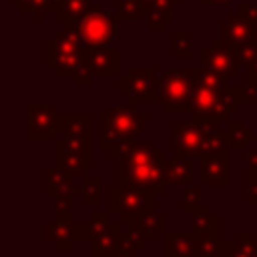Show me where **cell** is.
I'll list each match as a JSON object with an SVG mask.
<instances>
[{"mask_svg":"<svg viewBox=\"0 0 257 257\" xmlns=\"http://www.w3.org/2000/svg\"><path fill=\"white\" fill-rule=\"evenodd\" d=\"M241 100L229 84V76L203 66L201 76L191 92L189 112L193 120H227L237 112Z\"/></svg>","mask_w":257,"mask_h":257,"instance_id":"cell-1","label":"cell"},{"mask_svg":"<svg viewBox=\"0 0 257 257\" xmlns=\"http://www.w3.org/2000/svg\"><path fill=\"white\" fill-rule=\"evenodd\" d=\"M118 179L122 185H137L153 191L157 197L165 193V151L155 141H135L124 157L118 159Z\"/></svg>","mask_w":257,"mask_h":257,"instance_id":"cell-2","label":"cell"},{"mask_svg":"<svg viewBox=\"0 0 257 257\" xmlns=\"http://www.w3.org/2000/svg\"><path fill=\"white\" fill-rule=\"evenodd\" d=\"M100 149L108 151L110 159H120L128 153L135 143V137L143 131L147 122V114L133 102L116 104L108 110L100 112Z\"/></svg>","mask_w":257,"mask_h":257,"instance_id":"cell-3","label":"cell"},{"mask_svg":"<svg viewBox=\"0 0 257 257\" xmlns=\"http://www.w3.org/2000/svg\"><path fill=\"white\" fill-rule=\"evenodd\" d=\"M203 66H183L169 68L159 76L155 88V102L163 106L165 112H189L191 92L201 76Z\"/></svg>","mask_w":257,"mask_h":257,"instance_id":"cell-4","label":"cell"},{"mask_svg":"<svg viewBox=\"0 0 257 257\" xmlns=\"http://www.w3.org/2000/svg\"><path fill=\"white\" fill-rule=\"evenodd\" d=\"M84 46L76 38V34L64 26L46 40V66L54 70L56 76H74L82 66Z\"/></svg>","mask_w":257,"mask_h":257,"instance_id":"cell-5","label":"cell"},{"mask_svg":"<svg viewBox=\"0 0 257 257\" xmlns=\"http://www.w3.org/2000/svg\"><path fill=\"white\" fill-rule=\"evenodd\" d=\"M82 46H106L112 38L118 36L120 16L102 12L100 4H90V8L68 26Z\"/></svg>","mask_w":257,"mask_h":257,"instance_id":"cell-6","label":"cell"},{"mask_svg":"<svg viewBox=\"0 0 257 257\" xmlns=\"http://www.w3.org/2000/svg\"><path fill=\"white\" fill-rule=\"evenodd\" d=\"M155 193L137 185H114L108 189V209L118 221L139 219L155 211Z\"/></svg>","mask_w":257,"mask_h":257,"instance_id":"cell-7","label":"cell"},{"mask_svg":"<svg viewBox=\"0 0 257 257\" xmlns=\"http://www.w3.org/2000/svg\"><path fill=\"white\" fill-rule=\"evenodd\" d=\"M159 74L153 66H131L118 80V92L133 104L155 102V88Z\"/></svg>","mask_w":257,"mask_h":257,"instance_id":"cell-8","label":"cell"},{"mask_svg":"<svg viewBox=\"0 0 257 257\" xmlns=\"http://www.w3.org/2000/svg\"><path fill=\"white\" fill-rule=\"evenodd\" d=\"M90 257H114L120 241V221H112L106 213L90 215Z\"/></svg>","mask_w":257,"mask_h":257,"instance_id":"cell-9","label":"cell"},{"mask_svg":"<svg viewBox=\"0 0 257 257\" xmlns=\"http://www.w3.org/2000/svg\"><path fill=\"white\" fill-rule=\"evenodd\" d=\"M54 165L74 177H80L84 169L90 167V143L60 137L54 141Z\"/></svg>","mask_w":257,"mask_h":257,"instance_id":"cell-10","label":"cell"},{"mask_svg":"<svg viewBox=\"0 0 257 257\" xmlns=\"http://www.w3.org/2000/svg\"><path fill=\"white\" fill-rule=\"evenodd\" d=\"M56 120L58 112L54 104L34 102L26 108V124H28V139L30 141H52L56 139Z\"/></svg>","mask_w":257,"mask_h":257,"instance_id":"cell-11","label":"cell"},{"mask_svg":"<svg viewBox=\"0 0 257 257\" xmlns=\"http://www.w3.org/2000/svg\"><path fill=\"white\" fill-rule=\"evenodd\" d=\"M205 126L203 120L175 122L173 124V147L177 155L183 157H203L205 155Z\"/></svg>","mask_w":257,"mask_h":257,"instance_id":"cell-12","label":"cell"},{"mask_svg":"<svg viewBox=\"0 0 257 257\" xmlns=\"http://www.w3.org/2000/svg\"><path fill=\"white\" fill-rule=\"evenodd\" d=\"M82 68L92 76H116L118 74V50L112 46H84Z\"/></svg>","mask_w":257,"mask_h":257,"instance_id":"cell-13","label":"cell"},{"mask_svg":"<svg viewBox=\"0 0 257 257\" xmlns=\"http://www.w3.org/2000/svg\"><path fill=\"white\" fill-rule=\"evenodd\" d=\"M201 56H203V66L211 68V70H217L229 78L237 76L239 70H241V62L235 54L233 48H229L227 44H223L219 38L211 40L209 46H205L201 50Z\"/></svg>","mask_w":257,"mask_h":257,"instance_id":"cell-14","label":"cell"},{"mask_svg":"<svg viewBox=\"0 0 257 257\" xmlns=\"http://www.w3.org/2000/svg\"><path fill=\"white\" fill-rule=\"evenodd\" d=\"M257 34V28L241 14V12H231L227 14V18L219 24V40L223 44H227L229 48H237L249 40H253Z\"/></svg>","mask_w":257,"mask_h":257,"instance_id":"cell-15","label":"cell"},{"mask_svg":"<svg viewBox=\"0 0 257 257\" xmlns=\"http://www.w3.org/2000/svg\"><path fill=\"white\" fill-rule=\"evenodd\" d=\"M201 183L205 187H227L229 185V155H227V151L201 157Z\"/></svg>","mask_w":257,"mask_h":257,"instance_id":"cell-16","label":"cell"},{"mask_svg":"<svg viewBox=\"0 0 257 257\" xmlns=\"http://www.w3.org/2000/svg\"><path fill=\"white\" fill-rule=\"evenodd\" d=\"M165 257H201V239L191 231L165 233Z\"/></svg>","mask_w":257,"mask_h":257,"instance_id":"cell-17","label":"cell"},{"mask_svg":"<svg viewBox=\"0 0 257 257\" xmlns=\"http://www.w3.org/2000/svg\"><path fill=\"white\" fill-rule=\"evenodd\" d=\"M58 137H72L88 141L92 137V114L90 112H60L56 120Z\"/></svg>","mask_w":257,"mask_h":257,"instance_id":"cell-18","label":"cell"},{"mask_svg":"<svg viewBox=\"0 0 257 257\" xmlns=\"http://www.w3.org/2000/svg\"><path fill=\"white\" fill-rule=\"evenodd\" d=\"M74 225L76 221L72 219V215H54V219L46 223V239L58 251H70L72 245L76 243Z\"/></svg>","mask_w":257,"mask_h":257,"instance_id":"cell-19","label":"cell"},{"mask_svg":"<svg viewBox=\"0 0 257 257\" xmlns=\"http://www.w3.org/2000/svg\"><path fill=\"white\" fill-rule=\"evenodd\" d=\"M165 183L167 185H181V187L193 185V169H191L189 157L175 153L171 159L165 161Z\"/></svg>","mask_w":257,"mask_h":257,"instance_id":"cell-20","label":"cell"},{"mask_svg":"<svg viewBox=\"0 0 257 257\" xmlns=\"http://www.w3.org/2000/svg\"><path fill=\"white\" fill-rule=\"evenodd\" d=\"M191 229L199 235V239H203V237H219V215L213 213L209 205L201 203L191 213Z\"/></svg>","mask_w":257,"mask_h":257,"instance_id":"cell-21","label":"cell"},{"mask_svg":"<svg viewBox=\"0 0 257 257\" xmlns=\"http://www.w3.org/2000/svg\"><path fill=\"white\" fill-rule=\"evenodd\" d=\"M183 0H149L145 24L149 30H163L173 20V8Z\"/></svg>","mask_w":257,"mask_h":257,"instance_id":"cell-22","label":"cell"},{"mask_svg":"<svg viewBox=\"0 0 257 257\" xmlns=\"http://www.w3.org/2000/svg\"><path fill=\"white\" fill-rule=\"evenodd\" d=\"M221 257H257V237L253 231H243L237 235V241L223 243Z\"/></svg>","mask_w":257,"mask_h":257,"instance_id":"cell-23","label":"cell"},{"mask_svg":"<svg viewBox=\"0 0 257 257\" xmlns=\"http://www.w3.org/2000/svg\"><path fill=\"white\" fill-rule=\"evenodd\" d=\"M76 179H78V177H74V175H70V173L58 169L56 165L50 167V169H46V195L56 197V195H60V193L76 191V185H74Z\"/></svg>","mask_w":257,"mask_h":257,"instance_id":"cell-24","label":"cell"},{"mask_svg":"<svg viewBox=\"0 0 257 257\" xmlns=\"http://www.w3.org/2000/svg\"><path fill=\"white\" fill-rule=\"evenodd\" d=\"M90 4L92 0H62L54 10V20L62 22L64 26H70L90 8Z\"/></svg>","mask_w":257,"mask_h":257,"instance_id":"cell-25","label":"cell"},{"mask_svg":"<svg viewBox=\"0 0 257 257\" xmlns=\"http://www.w3.org/2000/svg\"><path fill=\"white\" fill-rule=\"evenodd\" d=\"M120 223H133V225H137L143 231V235L147 237V241H153L165 229V215L163 213H157V211H151V213H147V215H143L139 219H126V221H120Z\"/></svg>","mask_w":257,"mask_h":257,"instance_id":"cell-26","label":"cell"},{"mask_svg":"<svg viewBox=\"0 0 257 257\" xmlns=\"http://www.w3.org/2000/svg\"><path fill=\"white\" fill-rule=\"evenodd\" d=\"M225 131H227V139H229V151L245 149V145L255 139V133L249 131L247 122H243V120L227 122V128Z\"/></svg>","mask_w":257,"mask_h":257,"instance_id":"cell-27","label":"cell"},{"mask_svg":"<svg viewBox=\"0 0 257 257\" xmlns=\"http://www.w3.org/2000/svg\"><path fill=\"white\" fill-rule=\"evenodd\" d=\"M76 195L84 205H94L100 201V179L98 177H82L80 185H76Z\"/></svg>","mask_w":257,"mask_h":257,"instance_id":"cell-28","label":"cell"},{"mask_svg":"<svg viewBox=\"0 0 257 257\" xmlns=\"http://www.w3.org/2000/svg\"><path fill=\"white\" fill-rule=\"evenodd\" d=\"M120 20H145L147 18V0H118Z\"/></svg>","mask_w":257,"mask_h":257,"instance_id":"cell-29","label":"cell"},{"mask_svg":"<svg viewBox=\"0 0 257 257\" xmlns=\"http://www.w3.org/2000/svg\"><path fill=\"white\" fill-rule=\"evenodd\" d=\"M193 52V32L191 30H175L173 32V56L189 58Z\"/></svg>","mask_w":257,"mask_h":257,"instance_id":"cell-30","label":"cell"},{"mask_svg":"<svg viewBox=\"0 0 257 257\" xmlns=\"http://www.w3.org/2000/svg\"><path fill=\"white\" fill-rule=\"evenodd\" d=\"M10 2H16L20 12H32L36 16V20H44L46 14L52 12L48 0H10Z\"/></svg>","mask_w":257,"mask_h":257,"instance_id":"cell-31","label":"cell"},{"mask_svg":"<svg viewBox=\"0 0 257 257\" xmlns=\"http://www.w3.org/2000/svg\"><path fill=\"white\" fill-rule=\"evenodd\" d=\"M201 193H203V187H197V185H189V187H183V203H181V211L183 213H193L199 205H201Z\"/></svg>","mask_w":257,"mask_h":257,"instance_id":"cell-32","label":"cell"},{"mask_svg":"<svg viewBox=\"0 0 257 257\" xmlns=\"http://www.w3.org/2000/svg\"><path fill=\"white\" fill-rule=\"evenodd\" d=\"M235 54H237L241 66L253 64V62L257 60V38H253V40H249V42L237 46V48H235Z\"/></svg>","mask_w":257,"mask_h":257,"instance_id":"cell-33","label":"cell"},{"mask_svg":"<svg viewBox=\"0 0 257 257\" xmlns=\"http://www.w3.org/2000/svg\"><path fill=\"white\" fill-rule=\"evenodd\" d=\"M223 241L219 237H203L201 239V257H221Z\"/></svg>","mask_w":257,"mask_h":257,"instance_id":"cell-34","label":"cell"},{"mask_svg":"<svg viewBox=\"0 0 257 257\" xmlns=\"http://www.w3.org/2000/svg\"><path fill=\"white\" fill-rule=\"evenodd\" d=\"M76 197V191H68V193H60L54 197V215H72L70 207H72V199Z\"/></svg>","mask_w":257,"mask_h":257,"instance_id":"cell-35","label":"cell"},{"mask_svg":"<svg viewBox=\"0 0 257 257\" xmlns=\"http://www.w3.org/2000/svg\"><path fill=\"white\" fill-rule=\"evenodd\" d=\"M235 94L239 96L241 102H255L257 104V84H243V86H233Z\"/></svg>","mask_w":257,"mask_h":257,"instance_id":"cell-36","label":"cell"},{"mask_svg":"<svg viewBox=\"0 0 257 257\" xmlns=\"http://www.w3.org/2000/svg\"><path fill=\"white\" fill-rule=\"evenodd\" d=\"M245 199L249 205L257 203V171L247 169V191H245Z\"/></svg>","mask_w":257,"mask_h":257,"instance_id":"cell-37","label":"cell"},{"mask_svg":"<svg viewBox=\"0 0 257 257\" xmlns=\"http://www.w3.org/2000/svg\"><path fill=\"white\" fill-rule=\"evenodd\" d=\"M237 12H241L255 28H257V2H239Z\"/></svg>","mask_w":257,"mask_h":257,"instance_id":"cell-38","label":"cell"},{"mask_svg":"<svg viewBox=\"0 0 257 257\" xmlns=\"http://www.w3.org/2000/svg\"><path fill=\"white\" fill-rule=\"evenodd\" d=\"M92 80H94V78H92V76H90L82 66H80V68L76 70V74L72 76V82H74L76 86H90V84H92Z\"/></svg>","mask_w":257,"mask_h":257,"instance_id":"cell-39","label":"cell"},{"mask_svg":"<svg viewBox=\"0 0 257 257\" xmlns=\"http://www.w3.org/2000/svg\"><path fill=\"white\" fill-rule=\"evenodd\" d=\"M74 239L76 241H90V223H76L74 225Z\"/></svg>","mask_w":257,"mask_h":257,"instance_id":"cell-40","label":"cell"},{"mask_svg":"<svg viewBox=\"0 0 257 257\" xmlns=\"http://www.w3.org/2000/svg\"><path fill=\"white\" fill-rule=\"evenodd\" d=\"M245 74H247V84H257V60L249 66H245Z\"/></svg>","mask_w":257,"mask_h":257,"instance_id":"cell-41","label":"cell"},{"mask_svg":"<svg viewBox=\"0 0 257 257\" xmlns=\"http://www.w3.org/2000/svg\"><path fill=\"white\" fill-rule=\"evenodd\" d=\"M114 257H137V249H131V247H124V245H118Z\"/></svg>","mask_w":257,"mask_h":257,"instance_id":"cell-42","label":"cell"},{"mask_svg":"<svg viewBox=\"0 0 257 257\" xmlns=\"http://www.w3.org/2000/svg\"><path fill=\"white\" fill-rule=\"evenodd\" d=\"M48 2H50V8H52V14H54V10L58 8V4H60L62 0H48Z\"/></svg>","mask_w":257,"mask_h":257,"instance_id":"cell-43","label":"cell"},{"mask_svg":"<svg viewBox=\"0 0 257 257\" xmlns=\"http://www.w3.org/2000/svg\"><path fill=\"white\" fill-rule=\"evenodd\" d=\"M201 2H205V4L211 2V4H213V2H233V0H201Z\"/></svg>","mask_w":257,"mask_h":257,"instance_id":"cell-44","label":"cell"}]
</instances>
